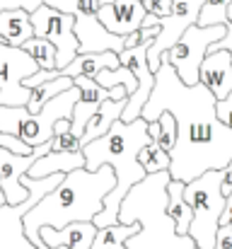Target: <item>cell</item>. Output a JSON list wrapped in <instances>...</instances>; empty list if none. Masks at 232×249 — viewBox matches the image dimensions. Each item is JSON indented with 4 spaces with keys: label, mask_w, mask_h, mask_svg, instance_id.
Returning <instances> with one entry per match:
<instances>
[{
    "label": "cell",
    "mask_w": 232,
    "mask_h": 249,
    "mask_svg": "<svg viewBox=\"0 0 232 249\" xmlns=\"http://www.w3.org/2000/svg\"><path fill=\"white\" fill-rule=\"evenodd\" d=\"M172 111L177 143L169 153V177L191 181L206 169H223L232 160V128L215 116V97L201 83L184 85L174 68L162 61L155 71V87L141 109L145 121Z\"/></svg>",
    "instance_id": "obj_1"
},
{
    "label": "cell",
    "mask_w": 232,
    "mask_h": 249,
    "mask_svg": "<svg viewBox=\"0 0 232 249\" xmlns=\"http://www.w3.org/2000/svg\"><path fill=\"white\" fill-rule=\"evenodd\" d=\"M114 184H116V172L111 165H99L94 172L85 167L66 172L63 179L24 213L22 218L24 235L36 247V242H41L39 237L41 225L63 228L75 220H92L102 211L104 196L114 189Z\"/></svg>",
    "instance_id": "obj_2"
},
{
    "label": "cell",
    "mask_w": 232,
    "mask_h": 249,
    "mask_svg": "<svg viewBox=\"0 0 232 249\" xmlns=\"http://www.w3.org/2000/svg\"><path fill=\"white\" fill-rule=\"evenodd\" d=\"M153 141L148 136V121L143 116H138L136 121L126 124V121H114L111 128L85 143L82 145V153H85V169L94 172L99 165H111L116 172V184L114 189L104 196V206L102 211L92 218V223L97 228H104V225H111V223H119V208H121V201L126 198V194L145 179V169L138 162V150Z\"/></svg>",
    "instance_id": "obj_3"
},
{
    "label": "cell",
    "mask_w": 232,
    "mask_h": 249,
    "mask_svg": "<svg viewBox=\"0 0 232 249\" xmlns=\"http://www.w3.org/2000/svg\"><path fill=\"white\" fill-rule=\"evenodd\" d=\"M184 198L194 208V218L189 225V237L201 249H213L215 232L220 225V215L225 211L228 196L223 194V169H206L184 184Z\"/></svg>",
    "instance_id": "obj_4"
},
{
    "label": "cell",
    "mask_w": 232,
    "mask_h": 249,
    "mask_svg": "<svg viewBox=\"0 0 232 249\" xmlns=\"http://www.w3.org/2000/svg\"><path fill=\"white\" fill-rule=\"evenodd\" d=\"M80 89L75 85L51 97L36 114H29L27 107H5L0 104V131L19 136L27 145L36 148L39 143H49L54 138V124L58 119H71Z\"/></svg>",
    "instance_id": "obj_5"
},
{
    "label": "cell",
    "mask_w": 232,
    "mask_h": 249,
    "mask_svg": "<svg viewBox=\"0 0 232 249\" xmlns=\"http://www.w3.org/2000/svg\"><path fill=\"white\" fill-rule=\"evenodd\" d=\"M223 34H225V24H208V27L191 24L174 41L172 49L162 51L160 63L167 61L184 85H196L198 83V68L208 53V46L213 41H218Z\"/></svg>",
    "instance_id": "obj_6"
},
{
    "label": "cell",
    "mask_w": 232,
    "mask_h": 249,
    "mask_svg": "<svg viewBox=\"0 0 232 249\" xmlns=\"http://www.w3.org/2000/svg\"><path fill=\"white\" fill-rule=\"evenodd\" d=\"M63 179V172H56V174H46V177H27L22 174L19 181L27 186L29 196L15 206H7V203H0V249H36L32 245V240L24 235V225H22V218L24 213L39 201L44 198L58 181Z\"/></svg>",
    "instance_id": "obj_7"
},
{
    "label": "cell",
    "mask_w": 232,
    "mask_h": 249,
    "mask_svg": "<svg viewBox=\"0 0 232 249\" xmlns=\"http://www.w3.org/2000/svg\"><path fill=\"white\" fill-rule=\"evenodd\" d=\"M29 19L34 27V36H44L56 46V68H66L80 49L75 36V15L41 2L34 12H29Z\"/></svg>",
    "instance_id": "obj_8"
},
{
    "label": "cell",
    "mask_w": 232,
    "mask_h": 249,
    "mask_svg": "<svg viewBox=\"0 0 232 249\" xmlns=\"http://www.w3.org/2000/svg\"><path fill=\"white\" fill-rule=\"evenodd\" d=\"M36 71V61L22 46H10L0 39V104L27 107L32 89L24 87L22 80Z\"/></svg>",
    "instance_id": "obj_9"
},
{
    "label": "cell",
    "mask_w": 232,
    "mask_h": 249,
    "mask_svg": "<svg viewBox=\"0 0 232 249\" xmlns=\"http://www.w3.org/2000/svg\"><path fill=\"white\" fill-rule=\"evenodd\" d=\"M201 5L203 0H172V10L162 17H157V34H155L153 44L148 49V66L150 71H157L160 68V56L162 51L172 49L174 41L191 27L196 24L198 19V12H201Z\"/></svg>",
    "instance_id": "obj_10"
},
{
    "label": "cell",
    "mask_w": 232,
    "mask_h": 249,
    "mask_svg": "<svg viewBox=\"0 0 232 249\" xmlns=\"http://www.w3.org/2000/svg\"><path fill=\"white\" fill-rule=\"evenodd\" d=\"M99 0H75V36L80 41L77 53H99V51H116L126 49V36L111 34L97 19Z\"/></svg>",
    "instance_id": "obj_11"
},
{
    "label": "cell",
    "mask_w": 232,
    "mask_h": 249,
    "mask_svg": "<svg viewBox=\"0 0 232 249\" xmlns=\"http://www.w3.org/2000/svg\"><path fill=\"white\" fill-rule=\"evenodd\" d=\"M153 39L155 36H145V39H141L136 46L124 49V51L119 53V61H121L126 68H131L133 75H136V80H138L136 92L128 94L126 109L121 111V121H126V124H131V121H136V119L141 116V109H143V104L148 102V97H150V92H153V87H155V73L150 71V66H148V49H150Z\"/></svg>",
    "instance_id": "obj_12"
},
{
    "label": "cell",
    "mask_w": 232,
    "mask_h": 249,
    "mask_svg": "<svg viewBox=\"0 0 232 249\" xmlns=\"http://www.w3.org/2000/svg\"><path fill=\"white\" fill-rule=\"evenodd\" d=\"M49 150H51V141L39 143L32 155H17V153H10V150L0 148V189H2V196H5L7 206H15V203H19L29 196V191L19 181V177L34 165V160L39 155H44Z\"/></svg>",
    "instance_id": "obj_13"
},
{
    "label": "cell",
    "mask_w": 232,
    "mask_h": 249,
    "mask_svg": "<svg viewBox=\"0 0 232 249\" xmlns=\"http://www.w3.org/2000/svg\"><path fill=\"white\" fill-rule=\"evenodd\" d=\"M75 87L80 89V97H77L75 107H73V114H71V133H75L77 138L82 136L85 131V124L89 121V116L97 111V107L102 104V99L111 97V99H124L128 97V89L124 85H116V87H102L94 78L89 75H75Z\"/></svg>",
    "instance_id": "obj_14"
},
{
    "label": "cell",
    "mask_w": 232,
    "mask_h": 249,
    "mask_svg": "<svg viewBox=\"0 0 232 249\" xmlns=\"http://www.w3.org/2000/svg\"><path fill=\"white\" fill-rule=\"evenodd\" d=\"M145 15L148 12L141 0H109V2H99L97 7V19L104 24V29L121 36L141 29Z\"/></svg>",
    "instance_id": "obj_15"
},
{
    "label": "cell",
    "mask_w": 232,
    "mask_h": 249,
    "mask_svg": "<svg viewBox=\"0 0 232 249\" xmlns=\"http://www.w3.org/2000/svg\"><path fill=\"white\" fill-rule=\"evenodd\" d=\"M198 83L208 87L215 99L228 97L232 89V51H208L198 68Z\"/></svg>",
    "instance_id": "obj_16"
},
{
    "label": "cell",
    "mask_w": 232,
    "mask_h": 249,
    "mask_svg": "<svg viewBox=\"0 0 232 249\" xmlns=\"http://www.w3.org/2000/svg\"><path fill=\"white\" fill-rule=\"evenodd\" d=\"M94 235H97V225L92 220H75V223H68L63 228H54V225L39 228V237L49 247L66 245L71 249H89Z\"/></svg>",
    "instance_id": "obj_17"
},
{
    "label": "cell",
    "mask_w": 232,
    "mask_h": 249,
    "mask_svg": "<svg viewBox=\"0 0 232 249\" xmlns=\"http://www.w3.org/2000/svg\"><path fill=\"white\" fill-rule=\"evenodd\" d=\"M184 184L181 179H167L164 184V191H167V203H164V211H167V218L174 223V235L177 237H184L189 232V225H191V218H194V208L189 206V201L184 198Z\"/></svg>",
    "instance_id": "obj_18"
},
{
    "label": "cell",
    "mask_w": 232,
    "mask_h": 249,
    "mask_svg": "<svg viewBox=\"0 0 232 249\" xmlns=\"http://www.w3.org/2000/svg\"><path fill=\"white\" fill-rule=\"evenodd\" d=\"M75 167H85V153L82 150H49L44 155H39L34 160V165L29 167L24 174L27 177H46V174H56V172H71Z\"/></svg>",
    "instance_id": "obj_19"
},
{
    "label": "cell",
    "mask_w": 232,
    "mask_h": 249,
    "mask_svg": "<svg viewBox=\"0 0 232 249\" xmlns=\"http://www.w3.org/2000/svg\"><path fill=\"white\" fill-rule=\"evenodd\" d=\"M126 99H128V97H124V99H111V97H107V99H102V104L97 107V111H94V114L89 116V121L85 124V131H82V136H80V145H85V143H89V141L104 136V133L111 128V124L121 119V111L126 109Z\"/></svg>",
    "instance_id": "obj_20"
},
{
    "label": "cell",
    "mask_w": 232,
    "mask_h": 249,
    "mask_svg": "<svg viewBox=\"0 0 232 249\" xmlns=\"http://www.w3.org/2000/svg\"><path fill=\"white\" fill-rule=\"evenodd\" d=\"M29 36H34L29 12H24V10H0V39L5 44L22 46Z\"/></svg>",
    "instance_id": "obj_21"
},
{
    "label": "cell",
    "mask_w": 232,
    "mask_h": 249,
    "mask_svg": "<svg viewBox=\"0 0 232 249\" xmlns=\"http://www.w3.org/2000/svg\"><path fill=\"white\" fill-rule=\"evenodd\" d=\"M116 66H121V61H119V53H116V51L77 53L75 58H73L66 68H61L58 73L71 75V78H75V75H89V78H94L102 68H116Z\"/></svg>",
    "instance_id": "obj_22"
},
{
    "label": "cell",
    "mask_w": 232,
    "mask_h": 249,
    "mask_svg": "<svg viewBox=\"0 0 232 249\" xmlns=\"http://www.w3.org/2000/svg\"><path fill=\"white\" fill-rule=\"evenodd\" d=\"M141 235V225H131V223H111L104 228H97V235L92 240L89 249H128L126 240Z\"/></svg>",
    "instance_id": "obj_23"
},
{
    "label": "cell",
    "mask_w": 232,
    "mask_h": 249,
    "mask_svg": "<svg viewBox=\"0 0 232 249\" xmlns=\"http://www.w3.org/2000/svg\"><path fill=\"white\" fill-rule=\"evenodd\" d=\"M73 85H75V80H73L71 75L58 73V78L32 87V94H29V102H27V111H29V114H36L51 97H56L58 92H63V89H68V87H73Z\"/></svg>",
    "instance_id": "obj_24"
},
{
    "label": "cell",
    "mask_w": 232,
    "mask_h": 249,
    "mask_svg": "<svg viewBox=\"0 0 232 249\" xmlns=\"http://www.w3.org/2000/svg\"><path fill=\"white\" fill-rule=\"evenodd\" d=\"M22 49L36 61V66L41 71H54L56 68V46L49 39H44V36H29L22 44Z\"/></svg>",
    "instance_id": "obj_25"
},
{
    "label": "cell",
    "mask_w": 232,
    "mask_h": 249,
    "mask_svg": "<svg viewBox=\"0 0 232 249\" xmlns=\"http://www.w3.org/2000/svg\"><path fill=\"white\" fill-rule=\"evenodd\" d=\"M94 80L102 85V87H107V89H109V87H116V85H124V87L128 89V94H133L136 87H138V80H136L133 71L126 68L124 63L116 66V68H102V71L94 75Z\"/></svg>",
    "instance_id": "obj_26"
},
{
    "label": "cell",
    "mask_w": 232,
    "mask_h": 249,
    "mask_svg": "<svg viewBox=\"0 0 232 249\" xmlns=\"http://www.w3.org/2000/svg\"><path fill=\"white\" fill-rule=\"evenodd\" d=\"M138 162H141V167L145 169V174H155V172L169 169L172 158H169V153H164L155 141H148V143L138 150Z\"/></svg>",
    "instance_id": "obj_27"
},
{
    "label": "cell",
    "mask_w": 232,
    "mask_h": 249,
    "mask_svg": "<svg viewBox=\"0 0 232 249\" xmlns=\"http://www.w3.org/2000/svg\"><path fill=\"white\" fill-rule=\"evenodd\" d=\"M230 2L232 0H203L196 24H198V27L225 24V22H228V5H230Z\"/></svg>",
    "instance_id": "obj_28"
},
{
    "label": "cell",
    "mask_w": 232,
    "mask_h": 249,
    "mask_svg": "<svg viewBox=\"0 0 232 249\" xmlns=\"http://www.w3.org/2000/svg\"><path fill=\"white\" fill-rule=\"evenodd\" d=\"M157 124H160V133H157L155 143H157L164 153H172V150H174V143H177V121H174L172 111H160Z\"/></svg>",
    "instance_id": "obj_29"
},
{
    "label": "cell",
    "mask_w": 232,
    "mask_h": 249,
    "mask_svg": "<svg viewBox=\"0 0 232 249\" xmlns=\"http://www.w3.org/2000/svg\"><path fill=\"white\" fill-rule=\"evenodd\" d=\"M0 148H5V150H10V153H17V155H32V153H34V148L27 145L19 136L5 133V131H0Z\"/></svg>",
    "instance_id": "obj_30"
},
{
    "label": "cell",
    "mask_w": 232,
    "mask_h": 249,
    "mask_svg": "<svg viewBox=\"0 0 232 249\" xmlns=\"http://www.w3.org/2000/svg\"><path fill=\"white\" fill-rule=\"evenodd\" d=\"M51 150H82V145L75 133L66 131V133H56L51 138Z\"/></svg>",
    "instance_id": "obj_31"
},
{
    "label": "cell",
    "mask_w": 232,
    "mask_h": 249,
    "mask_svg": "<svg viewBox=\"0 0 232 249\" xmlns=\"http://www.w3.org/2000/svg\"><path fill=\"white\" fill-rule=\"evenodd\" d=\"M215 116H218L228 128H232V89H230L228 97L215 99Z\"/></svg>",
    "instance_id": "obj_32"
},
{
    "label": "cell",
    "mask_w": 232,
    "mask_h": 249,
    "mask_svg": "<svg viewBox=\"0 0 232 249\" xmlns=\"http://www.w3.org/2000/svg\"><path fill=\"white\" fill-rule=\"evenodd\" d=\"M44 0H0V10H24V12H34Z\"/></svg>",
    "instance_id": "obj_33"
},
{
    "label": "cell",
    "mask_w": 232,
    "mask_h": 249,
    "mask_svg": "<svg viewBox=\"0 0 232 249\" xmlns=\"http://www.w3.org/2000/svg\"><path fill=\"white\" fill-rule=\"evenodd\" d=\"M213 249H232V225H218Z\"/></svg>",
    "instance_id": "obj_34"
},
{
    "label": "cell",
    "mask_w": 232,
    "mask_h": 249,
    "mask_svg": "<svg viewBox=\"0 0 232 249\" xmlns=\"http://www.w3.org/2000/svg\"><path fill=\"white\" fill-rule=\"evenodd\" d=\"M141 2H143L145 12L157 15V17H162V15H167L172 10V0H141Z\"/></svg>",
    "instance_id": "obj_35"
},
{
    "label": "cell",
    "mask_w": 232,
    "mask_h": 249,
    "mask_svg": "<svg viewBox=\"0 0 232 249\" xmlns=\"http://www.w3.org/2000/svg\"><path fill=\"white\" fill-rule=\"evenodd\" d=\"M208 51H232V22H225V34L208 46Z\"/></svg>",
    "instance_id": "obj_36"
},
{
    "label": "cell",
    "mask_w": 232,
    "mask_h": 249,
    "mask_svg": "<svg viewBox=\"0 0 232 249\" xmlns=\"http://www.w3.org/2000/svg\"><path fill=\"white\" fill-rule=\"evenodd\" d=\"M46 5L56 7V10H63V12H73L75 15V0H44ZM99 2H109V0H99Z\"/></svg>",
    "instance_id": "obj_37"
},
{
    "label": "cell",
    "mask_w": 232,
    "mask_h": 249,
    "mask_svg": "<svg viewBox=\"0 0 232 249\" xmlns=\"http://www.w3.org/2000/svg\"><path fill=\"white\" fill-rule=\"evenodd\" d=\"M220 225H232V191L228 194L225 211H223V215H220Z\"/></svg>",
    "instance_id": "obj_38"
},
{
    "label": "cell",
    "mask_w": 232,
    "mask_h": 249,
    "mask_svg": "<svg viewBox=\"0 0 232 249\" xmlns=\"http://www.w3.org/2000/svg\"><path fill=\"white\" fill-rule=\"evenodd\" d=\"M66 131H71V119L63 116V119H58V121L54 124V136H56V133H66Z\"/></svg>",
    "instance_id": "obj_39"
},
{
    "label": "cell",
    "mask_w": 232,
    "mask_h": 249,
    "mask_svg": "<svg viewBox=\"0 0 232 249\" xmlns=\"http://www.w3.org/2000/svg\"><path fill=\"white\" fill-rule=\"evenodd\" d=\"M36 249H71V247H66V245H58V247H49L44 240L41 242H36Z\"/></svg>",
    "instance_id": "obj_40"
},
{
    "label": "cell",
    "mask_w": 232,
    "mask_h": 249,
    "mask_svg": "<svg viewBox=\"0 0 232 249\" xmlns=\"http://www.w3.org/2000/svg\"><path fill=\"white\" fill-rule=\"evenodd\" d=\"M228 22H232V2L228 5Z\"/></svg>",
    "instance_id": "obj_41"
},
{
    "label": "cell",
    "mask_w": 232,
    "mask_h": 249,
    "mask_svg": "<svg viewBox=\"0 0 232 249\" xmlns=\"http://www.w3.org/2000/svg\"><path fill=\"white\" fill-rule=\"evenodd\" d=\"M0 203H5V196H2V189H0Z\"/></svg>",
    "instance_id": "obj_42"
},
{
    "label": "cell",
    "mask_w": 232,
    "mask_h": 249,
    "mask_svg": "<svg viewBox=\"0 0 232 249\" xmlns=\"http://www.w3.org/2000/svg\"><path fill=\"white\" fill-rule=\"evenodd\" d=\"M191 249H201V247H196V245H191Z\"/></svg>",
    "instance_id": "obj_43"
}]
</instances>
